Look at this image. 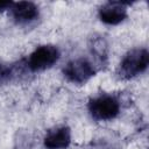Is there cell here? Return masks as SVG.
I'll return each instance as SVG.
<instances>
[{"instance_id": "obj_1", "label": "cell", "mask_w": 149, "mask_h": 149, "mask_svg": "<svg viewBox=\"0 0 149 149\" xmlns=\"http://www.w3.org/2000/svg\"><path fill=\"white\" fill-rule=\"evenodd\" d=\"M149 64V52L146 48L130 50L122 58L119 66V76L125 79L134 78L143 73Z\"/></svg>"}, {"instance_id": "obj_2", "label": "cell", "mask_w": 149, "mask_h": 149, "mask_svg": "<svg viewBox=\"0 0 149 149\" xmlns=\"http://www.w3.org/2000/svg\"><path fill=\"white\" fill-rule=\"evenodd\" d=\"M88 112L94 120H113L120 113V104L112 95H99L90 100Z\"/></svg>"}, {"instance_id": "obj_3", "label": "cell", "mask_w": 149, "mask_h": 149, "mask_svg": "<svg viewBox=\"0 0 149 149\" xmlns=\"http://www.w3.org/2000/svg\"><path fill=\"white\" fill-rule=\"evenodd\" d=\"M59 50L55 45H41L36 48L29 56L27 66L33 72H38L51 68L59 59Z\"/></svg>"}, {"instance_id": "obj_4", "label": "cell", "mask_w": 149, "mask_h": 149, "mask_svg": "<svg viewBox=\"0 0 149 149\" xmlns=\"http://www.w3.org/2000/svg\"><path fill=\"white\" fill-rule=\"evenodd\" d=\"M97 72L95 66L87 58H76L70 61L63 69L65 78L73 84H84Z\"/></svg>"}, {"instance_id": "obj_5", "label": "cell", "mask_w": 149, "mask_h": 149, "mask_svg": "<svg viewBox=\"0 0 149 149\" xmlns=\"http://www.w3.org/2000/svg\"><path fill=\"white\" fill-rule=\"evenodd\" d=\"M127 2L121 1H109L102 5L99 9V19L109 26H115L121 23L127 17Z\"/></svg>"}, {"instance_id": "obj_6", "label": "cell", "mask_w": 149, "mask_h": 149, "mask_svg": "<svg viewBox=\"0 0 149 149\" xmlns=\"http://www.w3.org/2000/svg\"><path fill=\"white\" fill-rule=\"evenodd\" d=\"M12 9L13 19L19 24H27L38 17V7L30 1L14 2Z\"/></svg>"}, {"instance_id": "obj_7", "label": "cell", "mask_w": 149, "mask_h": 149, "mask_svg": "<svg viewBox=\"0 0 149 149\" xmlns=\"http://www.w3.org/2000/svg\"><path fill=\"white\" fill-rule=\"evenodd\" d=\"M44 146L48 149H66L71 142L69 127H58L49 130L44 136Z\"/></svg>"}, {"instance_id": "obj_8", "label": "cell", "mask_w": 149, "mask_h": 149, "mask_svg": "<svg viewBox=\"0 0 149 149\" xmlns=\"http://www.w3.org/2000/svg\"><path fill=\"white\" fill-rule=\"evenodd\" d=\"M91 49L99 61H104L107 57V44L104 38H94Z\"/></svg>"}, {"instance_id": "obj_9", "label": "cell", "mask_w": 149, "mask_h": 149, "mask_svg": "<svg viewBox=\"0 0 149 149\" xmlns=\"http://www.w3.org/2000/svg\"><path fill=\"white\" fill-rule=\"evenodd\" d=\"M15 74L14 66L5 63H0V85L9 81Z\"/></svg>"}, {"instance_id": "obj_10", "label": "cell", "mask_w": 149, "mask_h": 149, "mask_svg": "<svg viewBox=\"0 0 149 149\" xmlns=\"http://www.w3.org/2000/svg\"><path fill=\"white\" fill-rule=\"evenodd\" d=\"M13 3L14 2H12V1H0V12L10 9L13 7Z\"/></svg>"}]
</instances>
